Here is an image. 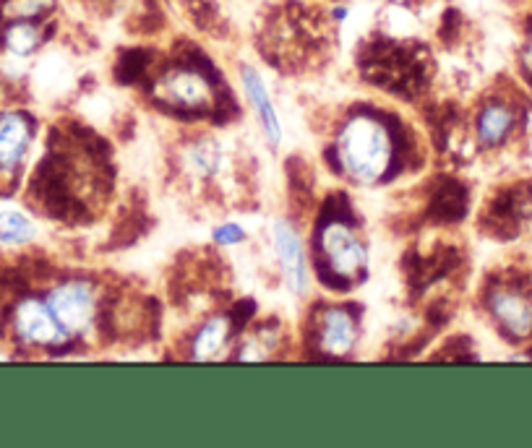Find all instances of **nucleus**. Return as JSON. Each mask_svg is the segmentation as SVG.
<instances>
[{
	"mask_svg": "<svg viewBox=\"0 0 532 448\" xmlns=\"http://www.w3.org/2000/svg\"><path fill=\"white\" fill-rule=\"evenodd\" d=\"M490 313L512 336L532 334V303L514 290H496L490 295Z\"/></svg>",
	"mask_w": 532,
	"mask_h": 448,
	"instance_id": "7",
	"label": "nucleus"
},
{
	"mask_svg": "<svg viewBox=\"0 0 532 448\" xmlns=\"http://www.w3.org/2000/svg\"><path fill=\"white\" fill-rule=\"evenodd\" d=\"M157 97L162 102H170L175 107H186V110H198L206 107L212 102V87L209 81L194 73V71H173L167 73L159 84H157Z\"/></svg>",
	"mask_w": 532,
	"mask_h": 448,
	"instance_id": "5",
	"label": "nucleus"
},
{
	"mask_svg": "<svg viewBox=\"0 0 532 448\" xmlns=\"http://www.w3.org/2000/svg\"><path fill=\"white\" fill-rule=\"evenodd\" d=\"M48 305L66 334H84L95 318V295L84 282H66L50 292Z\"/></svg>",
	"mask_w": 532,
	"mask_h": 448,
	"instance_id": "2",
	"label": "nucleus"
},
{
	"mask_svg": "<svg viewBox=\"0 0 532 448\" xmlns=\"http://www.w3.org/2000/svg\"><path fill=\"white\" fill-rule=\"evenodd\" d=\"M321 248L329 259V266L339 279H355L360 271L366 269L368 253L363 243L350 232L344 224H329L321 235Z\"/></svg>",
	"mask_w": 532,
	"mask_h": 448,
	"instance_id": "4",
	"label": "nucleus"
},
{
	"mask_svg": "<svg viewBox=\"0 0 532 448\" xmlns=\"http://www.w3.org/2000/svg\"><path fill=\"white\" fill-rule=\"evenodd\" d=\"M514 128V112L506 104H488L478 118V135L483 143H501Z\"/></svg>",
	"mask_w": 532,
	"mask_h": 448,
	"instance_id": "11",
	"label": "nucleus"
},
{
	"mask_svg": "<svg viewBox=\"0 0 532 448\" xmlns=\"http://www.w3.org/2000/svg\"><path fill=\"white\" fill-rule=\"evenodd\" d=\"M3 45L13 55H29L40 45V29L29 21H13L3 35Z\"/></svg>",
	"mask_w": 532,
	"mask_h": 448,
	"instance_id": "13",
	"label": "nucleus"
},
{
	"mask_svg": "<svg viewBox=\"0 0 532 448\" xmlns=\"http://www.w3.org/2000/svg\"><path fill=\"white\" fill-rule=\"evenodd\" d=\"M214 240L222 243V245H235L243 240V229L235 224H225V227L214 229Z\"/></svg>",
	"mask_w": 532,
	"mask_h": 448,
	"instance_id": "16",
	"label": "nucleus"
},
{
	"mask_svg": "<svg viewBox=\"0 0 532 448\" xmlns=\"http://www.w3.org/2000/svg\"><path fill=\"white\" fill-rule=\"evenodd\" d=\"M50 5H52V0H5L3 13L8 19L27 21V19H35V16L45 13Z\"/></svg>",
	"mask_w": 532,
	"mask_h": 448,
	"instance_id": "15",
	"label": "nucleus"
},
{
	"mask_svg": "<svg viewBox=\"0 0 532 448\" xmlns=\"http://www.w3.org/2000/svg\"><path fill=\"white\" fill-rule=\"evenodd\" d=\"M32 141L29 120L19 112L0 115V170H13Z\"/></svg>",
	"mask_w": 532,
	"mask_h": 448,
	"instance_id": "8",
	"label": "nucleus"
},
{
	"mask_svg": "<svg viewBox=\"0 0 532 448\" xmlns=\"http://www.w3.org/2000/svg\"><path fill=\"white\" fill-rule=\"evenodd\" d=\"M274 245H277V256L285 271L288 287L295 295H303L308 287V269H305V256H303V243L297 237V232L288 222L274 224Z\"/></svg>",
	"mask_w": 532,
	"mask_h": 448,
	"instance_id": "6",
	"label": "nucleus"
},
{
	"mask_svg": "<svg viewBox=\"0 0 532 448\" xmlns=\"http://www.w3.org/2000/svg\"><path fill=\"white\" fill-rule=\"evenodd\" d=\"M13 331L21 342L27 344H40V347H52L60 344L68 334L63 331V326L58 323V318L50 311L48 300H35L27 297L19 303V308L13 311Z\"/></svg>",
	"mask_w": 532,
	"mask_h": 448,
	"instance_id": "3",
	"label": "nucleus"
},
{
	"mask_svg": "<svg viewBox=\"0 0 532 448\" xmlns=\"http://www.w3.org/2000/svg\"><path fill=\"white\" fill-rule=\"evenodd\" d=\"M358 339V328H355V321L352 315L344 313V311H327L321 318V326H319V344L327 355H347L352 350Z\"/></svg>",
	"mask_w": 532,
	"mask_h": 448,
	"instance_id": "9",
	"label": "nucleus"
},
{
	"mask_svg": "<svg viewBox=\"0 0 532 448\" xmlns=\"http://www.w3.org/2000/svg\"><path fill=\"white\" fill-rule=\"evenodd\" d=\"M337 151L344 173L358 182H376L391 165L389 131L371 115H358L342 128Z\"/></svg>",
	"mask_w": 532,
	"mask_h": 448,
	"instance_id": "1",
	"label": "nucleus"
},
{
	"mask_svg": "<svg viewBox=\"0 0 532 448\" xmlns=\"http://www.w3.org/2000/svg\"><path fill=\"white\" fill-rule=\"evenodd\" d=\"M241 79L248 99L253 102V107H256V112H258V118H261V126H264V131L269 135V141H272V143H280L282 128H280L274 104H272V99H269V91L264 87V81L258 79V73H256L253 68H243Z\"/></svg>",
	"mask_w": 532,
	"mask_h": 448,
	"instance_id": "10",
	"label": "nucleus"
},
{
	"mask_svg": "<svg viewBox=\"0 0 532 448\" xmlns=\"http://www.w3.org/2000/svg\"><path fill=\"white\" fill-rule=\"evenodd\" d=\"M227 334H230V326L225 318H214L209 321L194 339V358L196 359H212L227 342Z\"/></svg>",
	"mask_w": 532,
	"mask_h": 448,
	"instance_id": "12",
	"label": "nucleus"
},
{
	"mask_svg": "<svg viewBox=\"0 0 532 448\" xmlns=\"http://www.w3.org/2000/svg\"><path fill=\"white\" fill-rule=\"evenodd\" d=\"M35 235L32 222L19 212H0V240L3 243H27Z\"/></svg>",
	"mask_w": 532,
	"mask_h": 448,
	"instance_id": "14",
	"label": "nucleus"
}]
</instances>
